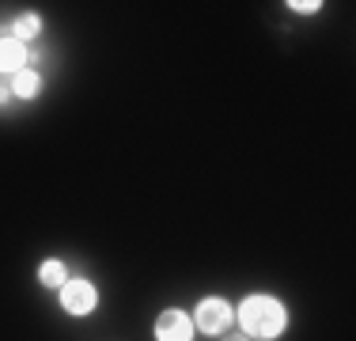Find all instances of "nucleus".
I'll list each match as a JSON object with an SVG mask.
<instances>
[{
    "label": "nucleus",
    "mask_w": 356,
    "mask_h": 341,
    "mask_svg": "<svg viewBox=\"0 0 356 341\" xmlns=\"http://www.w3.org/2000/svg\"><path fill=\"white\" fill-rule=\"evenodd\" d=\"M57 303H61V311L72 315V319H88V315H95L99 311V288H95V280L69 277L61 285V292H57Z\"/></svg>",
    "instance_id": "2"
},
{
    "label": "nucleus",
    "mask_w": 356,
    "mask_h": 341,
    "mask_svg": "<svg viewBox=\"0 0 356 341\" xmlns=\"http://www.w3.org/2000/svg\"><path fill=\"white\" fill-rule=\"evenodd\" d=\"M8 99H12V84H4V80H0V110L8 106Z\"/></svg>",
    "instance_id": "10"
},
{
    "label": "nucleus",
    "mask_w": 356,
    "mask_h": 341,
    "mask_svg": "<svg viewBox=\"0 0 356 341\" xmlns=\"http://www.w3.org/2000/svg\"><path fill=\"white\" fill-rule=\"evenodd\" d=\"M193 330H201V334L209 338H220L227 334V326L235 322V307L224 300V296H205V300H197V307H193Z\"/></svg>",
    "instance_id": "3"
},
{
    "label": "nucleus",
    "mask_w": 356,
    "mask_h": 341,
    "mask_svg": "<svg viewBox=\"0 0 356 341\" xmlns=\"http://www.w3.org/2000/svg\"><path fill=\"white\" fill-rule=\"evenodd\" d=\"M288 8H292L296 15H315L322 4H318V0H307V4H303V0H292V4H288Z\"/></svg>",
    "instance_id": "9"
},
{
    "label": "nucleus",
    "mask_w": 356,
    "mask_h": 341,
    "mask_svg": "<svg viewBox=\"0 0 356 341\" xmlns=\"http://www.w3.org/2000/svg\"><path fill=\"white\" fill-rule=\"evenodd\" d=\"M42 95V72L38 68H19L12 76V99H23V102H35Z\"/></svg>",
    "instance_id": "6"
},
{
    "label": "nucleus",
    "mask_w": 356,
    "mask_h": 341,
    "mask_svg": "<svg viewBox=\"0 0 356 341\" xmlns=\"http://www.w3.org/2000/svg\"><path fill=\"white\" fill-rule=\"evenodd\" d=\"M8 31L27 46V42H35L42 34V15L38 12H23V15H15V19H12V27H8Z\"/></svg>",
    "instance_id": "8"
},
{
    "label": "nucleus",
    "mask_w": 356,
    "mask_h": 341,
    "mask_svg": "<svg viewBox=\"0 0 356 341\" xmlns=\"http://www.w3.org/2000/svg\"><path fill=\"white\" fill-rule=\"evenodd\" d=\"M27 54L31 49L12 31H0V76H15L19 68H27Z\"/></svg>",
    "instance_id": "5"
},
{
    "label": "nucleus",
    "mask_w": 356,
    "mask_h": 341,
    "mask_svg": "<svg viewBox=\"0 0 356 341\" xmlns=\"http://www.w3.org/2000/svg\"><path fill=\"white\" fill-rule=\"evenodd\" d=\"M235 319L250 341H277L288 330V307L269 292H254L235 307Z\"/></svg>",
    "instance_id": "1"
},
{
    "label": "nucleus",
    "mask_w": 356,
    "mask_h": 341,
    "mask_svg": "<svg viewBox=\"0 0 356 341\" xmlns=\"http://www.w3.org/2000/svg\"><path fill=\"white\" fill-rule=\"evenodd\" d=\"M69 280V266H65L61 258H46L38 266V285L49 288V292H61V285Z\"/></svg>",
    "instance_id": "7"
},
{
    "label": "nucleus",
    "mask_w": 356,
    "mask_h": 341,
    "mask_svg": "<svg viewBox=\"0 0 356 341\" xmlns=\"http://www.w3.org/2000/svg\"><path fill=\"white\" fill-rule=\"evenodd\" d=\"M224 341H250L247 334H235V338H224Z\"/></svg>",
    "instance_id": "11"
},
{
    "label": "nucleus",
    "mask_w": 356,
    "mask_h": 341,
    "mask_svg": "<svg viewBox=\"0 0 356 341\" xmlns=\"http://www.w3.org/2000/svg\"><path fill=\"white\" fill-rule=\"evenodd\" d=\"M152 334H156V341H193L190 311H182V307H163V311L156 315V322H152Z\"/></svg>",
    "instance_id": "4"
}]
</instances>
